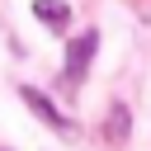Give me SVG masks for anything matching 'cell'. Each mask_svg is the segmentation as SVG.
Listing matches in <instances>:
<instances>
[{
    "instance_id": "obj_4",
    "label": "cell",
    "mask_w": 151,
    "mask_h": 151,
    "mask_svg": "<svg viewBox=\"0 0 151 151\" xmlns=\"http://www.w3.org/2000/svg\"><path fill=\"white\" fill-rule=\"evenodd\" d=\"M109 137H113V142H127V109H118V104H113V113H109Z\"/></svg>"
},
{
    "instance_id": "obj_1",
    "label": "cell",
    "mask_w": 151,
    "mask_h": 151,
    "mask_svg": "<svg viewBox=\"0 0 151 151\" xmlns=\"http://www.w3.org/2000/svg\"><path fill=\"white\" fill-rule=\"evenodd\" d=\"M94 47H99V38H94V33H80V38L66 47V76H71V80H80V76L90 71V57H94Z\"/></svg>"
},
{
    "instance_id": "obj_2",
    "label": "cell",
    "mask_w": 151,
    "mask_h": 151,
    "mask_svg": "<svg viewBox=\"0 0 151 151\" xmlns=\"http://www.w3.org/2000/svg\"><path fill=\"white\" fill-rule=\"evenodd\" d=\"M19 94H24V104H28V109H33V113H38V118H42V123H52V127H57V132H71V118H61V113H57V109H52V99H47V94H38V90H33V85H24V90H19Z\"/></svg>"
},
{
    "instance_id": "obj_3",
    "label": "cell",
    "mask_w": 151,
    "mask_h": 151,
    "mask_svg": "<svg viewBox=\"0 0 151 151\" xmlns=\"http://www.w3.org/2000/svg\"><path fill=\"white\" fill-rule=\"evenodd\" d=\"M33 14H38V19L47 24V28H57V33H61V28L71 24V9H66L61 0H33Z\"/></svg>"
}]
</instances>
